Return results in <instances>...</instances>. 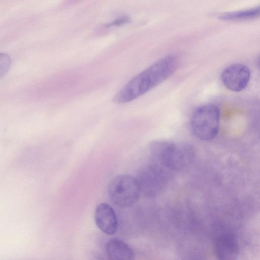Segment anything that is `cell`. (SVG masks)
Segmentation results:
<instances>
[{
  "instance_id": "7c38bea8",
  "label": "cell",
  "mask_w": 260,
  "mask_h": 260,
  "mask_svg": "<svg viewBox=\"0 0 260 260\" xmlns=\"http://www.w3.org/2000/svg\"><path fill=\"white\" fill-rule=\"evenodd\" d=\"M256 64L258 68L260 70V55L257 59Z\"/></svg>"
},
{
  "instance_id": "6da1fadb",
  "label": "cell",
  "mask_w": 260,
  "mask_h": 260,
  "mask_svg": "<svg viewBox=\"0 0 260 260\" xmlns=\"http://www.w3.org/2000/svg\"><path fill=\"white\" fill-rule=\"evenodd\" d=\"M178 64L176 56L164 57L132 78L114 97L113 101L123 104L138 98L172 75Z\"/></svg>"
},
{
  "instance_id": "277c9868",
  "label": "cell",
  "mask_w": 260,
  "mask_h": 260,
  "mask_svg": "<svg viewBox=\"0 0 260 260\" xmlns=\"http://www.w3.org/2000/svg\"><path fill=\"white\" fill-rule=\"evenodd\" d=\"M141 192L136 178L129 175H120L110 182L108 194L112 203L116 206L125 208L134 204Z\"/></svg>"
},
{
  "instance_id": "8992f818",
  "label": "cell",
  "mask_w": 260,
  "mask_h": 260,
  "mask_svg": "<svg viewBox=\"0 0 260 260\" xmlns=\"http://www.w3.org/2000/svg\"><path fill=\"white\" fill-rule=\"evenodd\" d=\"M250 77L251 71L248 66L242 63H234L223 70L221 80L228 89L238 92L247 87Z\"/></svg>"
},
{
  "instance_id": "52a82bcc",
  "label": "cell",
  "mask_w": 260,
  "mask_h": 260,
  "mask_svg": "<svg viewBox=\"0 0 260 260\" xmlns=\"http://www.w3.org/2000/svg\"><path fill=\"white\" fill-rule=\"evenodd\" d=\"M94 220L97 227L108 235L114 234L117 230V217L113 208L108 204L102 203L96 207Z\"/></svg>"
},
{
  "instance_id": "8fae6325",
  "label": "cell",
  "mask_w": 260,
  "mask_h": 260,
  "mask_svg": "<svg viewBox=\"0 0 260 260\" xmlns=\"http://www.w3.org/2000/svg\"><path fill=\"white\" fill-rule=\"evenodd\" d=\"M130 21V18L127 16H122L114 21L111 23L108 24L106 27H111L113 26H120L126 23H128Z\"/></svg>"
},
{
  "instance_id": "30bf717a",
  "label": "cell",
  "mask_w": 260,
  "mask_h": 260,
  "mask_svg": "<svg viewBox=\"0 0 260 260\" xmlns=\"http://www.w3.org/2000/svg\"><path fill=\"white\" fill-rule=\"evenodd\" d=\"M220 19L225 21H240L260 17V5L246 9L228 12L219 16Z\"/></svg>"
},
{
  "instance_id": "ba28073f",
  "label": "cell",
  "mask_w": 260,
  "mask_h": 260,
  "mask_svg": "<svg viewBox=\"0 0 260 260\" xmlns=\"http://www.w3.org/2000/svg\"><path fill=\"white\" fill-rule=\"evenodd\" d=\"M213 251L217 260H237L239 245L231 235L221 234L214 240Z\"/></svg>"
},
{
  "instance_id": "9c48e42d",
  "label": "cell",
  "mask_w": 260,
  "mask_h": 260,
  "mask_svg": "<svg viewBox=\"0 0 260 260\" xmlns=\"http://www.w3.org/2000/svg\"><path fill=\"white\" fill-rule=\"evenodd\" d=\"M106 251L109 260H134L131 247L118 238H112L106 243Z\"/></svg>"
},
{
  "instance_id": "3957f363",
  "label": "cell",
  "mask_w": 260,
  "mask_h": 260,
  "mask_svg": "<svg viewBox=\"0 0 260 260\" xmlns=\"http://www.w3.org/2000/svg\"><path fill=\"white\" fill-rule=\"evenodd\" d=\"M220 116V109L214 104H206L198 107L190 121L194 135L202 141L213 139L218 133Z\"/></svg>"
},
{
  "instance_id": "5b68a950",
  "label": "cell",
  "mask_w": 260,
  "mask_h": 260,
  "mask_svg": "<svg viewBox=\"0 0 260 260\" xmlns=\"http://www.w3.org/2000/svg\"><path fill=\"white\" fill-rule=\"evenodd\" d=\"M165 168L161 165L149 164L140 169L136 178L144 195L155 197L164 190L168 180Z\"/></svg>"
},
{
  "instance_id": "7a4b0ae2",
  "label": "cell",
  "mask_w": 260,
  "mask_h": 260,
  "mask_svg": "<svg viewBox=\"0 0 260 260\" xmlns=\"http://www.w3.org/2000/svg\"><path fill=\"white\" fill-rule=\"evenodd\" d=\"M151 155L166 169L181 171L193 161L196 151L190 144L165 140L153 141L149 145Z\"/></svg>"
}]
</instances>
